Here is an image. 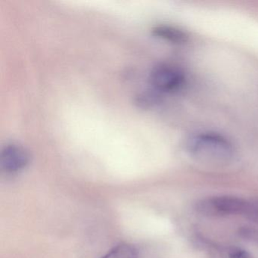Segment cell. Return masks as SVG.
<instances>
[{
	"instance_id": "1",
	"label": "cell",
	"mask_w": 258,
	"mask_h": 258,
	"mask_svg": "<svg viewBox=\"0 0 258 258\" xmlns=\"http://www.w3.org/2000/svg\"><path fill=\"white\" fill-rule=\"evenodd\" d=\"M188 149L194 158L209 164H226L235 152L227 139L214 134L196 136L188 143Z\"/></svg>"
},
{
	"instance_id": "2",
	"label": "cell",
	"mask_w": 258,
	"mask_h": 258,
	"mask_svg": "<svg viewBox=\"0 0 258 258\" xmlns=\"http://www.w3.org/2000/svg\"><path fill=\"white\" fill-rule=\"evenodd\" d=\"M255 205L241 198L216 196L197 204V210L206 215H247L252 217Z\"/></svg>"
},
{
	"instance_id": "6",
	"label": "cell",
	"mask_w": 258,
	"mask_h": 258,
	"mask_svg": "<svg viewBox=\"0 0 258 258\" xmlns=\"http://www.w3.org/2000/svg\"><path fill=\"white\" fill-rule=\"evenodd\" d=\"M101 258H139V252L133 244H121L113 247Z\"/></svg>"
},
{
	"instance_id": "4",
	"label": "cell",
	"mask_w": 258,
	"mask_h": 258,
	"mask_svg": "<svg viewBox=\"0 0 258 258\" xmlns=\"http://www.w3.org/2000/svg\"><path fill=\"white\" fill-rule=\"evenodd\" d=\"M29 162V152L19 145H7L0 155V167L5 173H18L25 169Z\"/></svg>"
},
{
	"instance_id": "3",
	"label": "cell",
	"mask_w": 258,
	"mask_h": 258,
	"mask_svg": "<svg viewBox=\"0 0 258 258\" xmlns=\"http://www.w3.org/2000/svg\"><path fill=\"white\" fill-rule=\"evenodd\" d=\"M151 84L158 91L170 93L176 91L183 86V72L169 64H160L153 68L149 77Z\"/></svg>"
},
{
	"instance_id": "7",
	"label": "cell",
	"mask_w": 258,
	"mask_h": 258,
	"mask_svg": "<svg viewBox=\"0 0 258 258\" xmlns=\"http://www.w3.org/2000/svg\"><path fill=\"white\" fill-rule=\"evenodd\" d=\"M229 258H251L245 250L237 247H232L229 252Z\"/></svg>"
},
{
	"instance_id": "5",
	"label": "cell",
	"mask_w": 258,
	"mask_h": 258,
	"mask_svg": "<svg viewBox=\"0 0 258 258\" xmlns=\"http://www.w3.org/2000/svg\"><path fill=\"white\" fill-rule=\"evenodd\" d=\"M153 33L155 36L174 43H182L186 42L187 35L185 33L174 27L161 26L155 27L153 29Z\"/></svg>"
}]
</instances>
